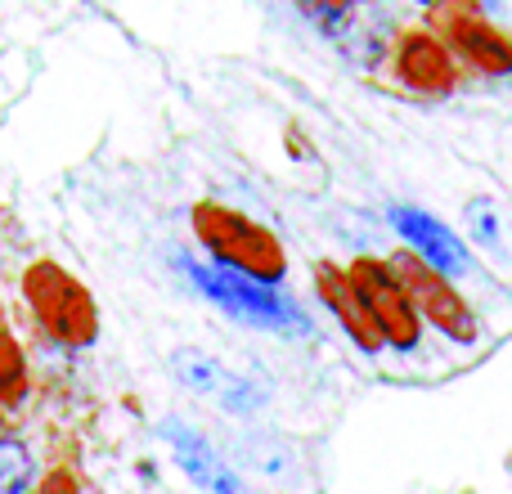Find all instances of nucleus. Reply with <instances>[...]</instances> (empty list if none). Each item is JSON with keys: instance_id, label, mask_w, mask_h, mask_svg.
Segmentation results:
<instances>
[{"instance_id": "8", "label": "nucleus", "mask_w": 512, "mask_h": 494, "mask_svg": "<svg viewBox=\"0 0 512 494\" xmlns=\"http://www.w3.org/2000/svg\"><path fill=\"white\" fill-rule=\"evenodd\" d=\"M391 225H396V234L414 247V256L423 265H432L436 274H445V279H459V274L472 270V252L463 247V239L450 230V225H441L436 216L418 212V207H391Z\"/></svg>"}, {"instance_id": "10", "label": "nucleus", "mask_w": 512, "mask_h": 494, "mask_svg": "<svg viewBox=\"0 0 512 494\" xmlns=\"http://www.w3.org/2000/svg\"><path fill=\"white\" fill-rule=\"evenodd\" d=\"M315 283H319V297H324L328 310L337 315V324L351 333V342L360 346L364 355H378L387 342H382V333H378V324H373V315H369V306H364V297L355 292L351 274L337 270V265H315Z\"/></svg>"}, {"instance_id": "5", "label": "nucleus", "mask_w": 512, "mask_h": 494, "mask_svg": "<svg viewBox=\"0 0 512 494\" xmlns=\"http://www.w3.org/2000/svg\"><path fill=\"white\" fill-rule=\"evenodd\" d=\"M441 36L486 77H508L512 72V36L504 27L490 23V14L481 5H468V0H454V5H432L427 9Z\"/></svg>"}, {"instance_id": "9", "label": "nucleus", "mask_w": 512, "mask_h": 494, "mask_svg": "<svg viewBox=\"0 0 512 494\" xmlns=\"http://www.w3.org/2000/svg\"><path fill=\"white\" fill-rule=\"evenodd\" d=\"M396 72L409 90H423V95H450L459 86V63H454L450 45L436 32H400L396 41Z\"/></svg>"}, {"instance_id": "14", "label": "nucleus", "mask_w": 512, "mask_h": 494, "mask_svg": "<svg viewBox=\"0 0 512 494\" xmlns=\"http://www.w3.org/2000/svg\"><path fill=\"white\" fill-rule=\"evenodd\" d=\"M27 391V364L18 355L14 337L0 333V400H18Z\"/></svg>"}, {"instance_id": "7", "label": "nucleus", "mask_w": 512, "mask_h": 494, "mask_svg": "<svg viewBox=\"0 0 512 494\" xmlns=\"http://www.w3.org/2000/svg\"><path fill=\"white\" fill-rule=\"evenodd\" d=\"M171 369H176V378L185 382L189 391L216 400V405L230 409V414H252V409L265 405V387L248 382L243 373H230L225 364H216L212 355H203V351H176L171 355Z\"/></svg>"}, {"instance_id": "1", "label": "nucleus", "mask_w": 512, "mask_h": 494, "mask_svg": "<svg viewBox=\"0 0 512 494\" xmlns=\"http://www.w3.org/2000/svg\"><path fill=\"white\" fill-rule=\"evenodd\" d=\"M194 225H198V239L225 261V270L248 274V279L265 283V288L279 283L283 270H288V261H283L274 234H265L261 225L248 221V216L225 212V207H198Z\"/></svg>"}, {"instance_id": "12", "label": "nucleus", "mask_w": 512, "mask_h": 494, "mask_svg": "<svg viewBox=\"0 0 512 494\" xmlns=\"http://www.w3.org/2000/svg\"><path fill=\"white\" fill-rule=\"evenodd\" d=\"M234 463L252 477L270 481V486H292L301 481V459L283 436H270V432H252L243 441H234Z\"/></svg>"}, {"instance_id": "6", "label": "nucleus", "mask_w": 512, "mask_h": 494, "mask_svg": "<svg viewBox=\"0 0 512 494\" xmlns=\"http://www.w3.org/2000/svg\"><path fill=\"white\" fill-rule=\"evenodd\" d=\"M27 301L36 306V315L63 337V342H90L95 337V306L90 297L59 270V265H32L23 279Z\"/></svg>"}, {"instance_id": "11", "label": "nucleus", "mask_w": 512, "mask_h": 494, "mask_svg": "<svg viewBox=\"0 0 512 494\" xmlns=\"http://www.w3.org/2000/svg\"><path fill=\"white\" fill-rule=\"evenodd\" d=\"M162 436L171 441V450H176V463L189 472V481H194V486H203L207 494H243L239 477H234V468H225L221 454H216L212 445H207L203 436L194 432V427L167 423V427H162Z\"/></svg>"}, {"instance_id": "15", "label": "nucleus", "mask_w": 512, "mask_h": 494, "mask_svg": "<svg viewBox=\"0 0 512 494\" xmlns=\"http://www.w3.org/2000/svg\"><path fill=\"white\" fill-rule=\"evenodd\" d=\"M468 221L472 230H477V239L486 247H499V216L490 203H468Z\"/></svg>"}, {"instance_id": "2", "label": "nucleus", "mask_w": 512, "mask_h": 494, "mask_svg": "<svg viewBox=\"0 0 512 494\" xmlns=\"http://www.w3.org/2000/svg\"><path fill=\"white\" fill-rule=\"evenodd\" d=\"M189 279L216 301L225 306L234 319L243 324H256V328H274V333H306V315L292 306L288 297H279L274 288L248 279V274H234L225 265H189Z\"/></svg>"}, {"instance_id": "4", "label": "nucleus", "mask_w": 512, "mask_h": 494, "mask_svg": "<svg viewBox=\"0 0 512 494\" xmlns=\"http://www.w3.org/2000/svg\"><path fill=\"white\" fill-rule=\"evenodd\" d=\"M396 274L400 283L409 288V297H414V310L418 319H427L432 328H441L450 342L459 346H472L477 342V315H472V306L463 301V292L454 288L445 274H436L432 265H423L414 252H400L396 256Z\"/></svg>"}, {"instance_id": "3", "label": "nucleus", "mask_w": 512, "mask_h": 494, "mask_svg": "<svg viewBox=\"0 0 512 494\" xmlns=\"http://www.w3.org/2000/svg\"><path fill=\"white\" fill-rule=\"evenodd\" d=\"M346 274H351L355 292H360L364 306H369V315H373V324H378L382 342L396 346V351H414L418 337H423V324H418L414 297H409V288L400 283L396 265L360 256V261H355Z\"/></svg>"}, {"instance_id": "13", "label": "nucleus", "mask_w": 512, "mask_h": 494, "mask_svg": "<svg viewBox=\"0 0 512 494\" xmlns=\"http://www.w3.org/2000/svg\"><path fill=\"white\" fill-rule=\"evenodd\" d=\"M32 481V454L23 441H0V494H23Z\"/></svg>"}]
</instances>
